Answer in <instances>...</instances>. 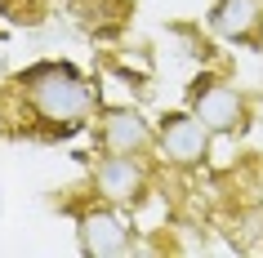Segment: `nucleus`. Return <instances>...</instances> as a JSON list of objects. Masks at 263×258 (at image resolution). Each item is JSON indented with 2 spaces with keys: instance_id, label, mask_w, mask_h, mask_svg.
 <instances>
[{
  "instance_id": "nucleus-1",
  "label": "nucleus",
  "mask_w": 263,
  "mask_h": 258,
  "mask_svg": "<svg viewBox=\"0 0 263 258\" xmlns=\"http://www.w3.org/2000/svg\"><path fill=\"white\" fill-rule=\"evenodd\" d=\"M18 98L27 103L31 125L45 134H76L89 111H94V89L67 67V63H36L18 76Z\"/></svg>"
},
{
  "instance_id": "nucleus-2",
  "label": "nucleus",
  "mask_w": 263,
  "mask_h": 258,
  "mask_svg": "<svg viewBox=\"0 0 263 258\" xmlns=\"http://www.w3.org/2000/svg\"><path fill=\"white\" fill-rule=\"evenodd\" d=\"M156 147L170 165H201L210 151V129L196 121V111H170L156 129Z\"/></svg>"
},
{
  "instance_id": "nucleus-3",
  "label": "nucleus",
  "mask_w": 263,
  "mask_h": 258,
  "mask_svg": "<svg viewBox=\"0 0 263 258\" xmlns=\"http://www.w3.org/2000/svg\"><path fill=\"white\" fill-rule=\"evenodd\" d=\"M94 187L107 205H134L147 191V169L139 165V156H125V151H107L94 165Z\"/></svg>"
},
{
  "instance_id": "nucleus-4",
  "label": "nucleus",
  "mask_w": 263,
  "mask_h": 258,
  "mask_svg": "<svg viewBox=\"0 0 263 258\" xmlns=\"http://www.w3.org/2000/svg\"><path fill=\"white\" fill-rule=\"evenodd\" d=\"M192 111L210 134H232L246 125V98L223 81H201L192 89Z\"/></svg>"
},
{
  "instance_id": "nucleus-5",
  "label": "nucleus",
  "mask_w": 263,
  "mask_h": 258,
  "mask_svg": "<svg viewBox=\"0 0 263 258\" xmlns=\"http://www.w3.org/2000/svg\"><path fill=\"white\" fill-rule=\"evenodd\" d=\"M81 254L89 258H116V254H129L134 249V236L111 209H85L81 214Z\"/></svg>"
},
{
  "instance_id": "nucleus-6",
  "label": "nucleus",
  "mask_w": 263,
  "mask_h": 258,
  "mask_svg": "<svg viewBox=\"0 0 263 258\" xmlns=\"http://www.w3.org/2000/svg\"><path fill=\"white\" fill-rule=\"evenodd\" d=\"M98 143L107 151H125V156H143V151L156 143L152 134V125L143 121L139 111H129V107H116L103 116V125H98Z\"/></svg>"
},
{
  "instance_id": "nucleus-7",
  "label": "nucleus",
  "mask_w": 263,
  "mask_h": 258,
  "mask_svg": "<svg viewBox=\"0 0 263 258\" xmlns=\"http://www.w3.org/2000/svg\"><path fill=\"white\" fill-rule=\"evenodd\" d=\"M214 31L236 45H259L263 41V0H214L210 14Z\"/></svg>"
}]
</instances>
